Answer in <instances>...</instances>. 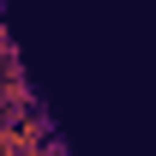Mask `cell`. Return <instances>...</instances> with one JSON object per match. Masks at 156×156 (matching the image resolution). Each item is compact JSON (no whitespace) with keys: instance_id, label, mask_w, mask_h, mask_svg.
Returning <instances> with one entry per match:
<instances>
[{"instance_id":"1","label":"cell","mask_w":156,"mask_h":156,"mask_svg":"<svg viewBox=\"0 0 156 156\" xmlns=\"http://www.w3.org/2000/svg\"><path fill=\"white\" fill-rule=\"evenodd\" d=\"M54 144V126L48 114H0V156H48Z\"/></svg>"}]
</instances>
